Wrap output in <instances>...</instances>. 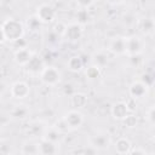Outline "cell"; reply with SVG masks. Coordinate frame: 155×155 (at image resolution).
I'll list each match as a JSON object with an SVG mask.
<instances>
[{
	"label": "cell",
	"mask_w": 155,
	"mask_h": 155,
	"mask_svg": "<svg viewBox=\"0 0 155 155\" xmlns=\"http://www.w3.org/2000/svg\"><path fill=\"white\" fill-rule=\"evenodd\" d=\"M0 154H1V155H8V154H10V145H5V144H4V140H1Z\"/></svg>",
	"instance_id": "cell-36"
},
{
	"label": "cell",
	"mask_w": 155,
	"mask_h": 155,
	"mask_svg": "<svg viewBox=\"0 0 155 155\" xmlns=\"http://www.w3.org/2000/svg\"><path fill=\"white\" fill-rule=\"evenodd\" d=\"M108 51L114 56H126V36L116 35L108 42Z\"/></svg>",
	"instance_id": "cell-8"
},
{
	"label": "cell",
	"mask_w": 155,
	"mask_h": 155,
	"mask_svg": "<svg viewBox=\"0 0 155 155\" xmlns=\"http://www.w3.org/2000/svg\"><path fill=\"white\" fill-rule=\"evenodd\" d=\"M67 68H68L70 71H73V73H79V71H81L82 68H84V61H82V58H81L80 56H78V54L71 56V57L68 59V62H67Z\"/></svg>",
	"instance_id": "cell-23"
},
{
	"label": "cell",
	"mask_w": 155,
	"mask_h": 155,
	"mask_svg": "<svg viewBox=\"0 0 155 155\" xmlns=\"http://www.w3.org/2000/svg\"><path fill=\"white\" fill-rule=\"evenodd\" d=\"M147 120L149 121L150 125L155 126V104L148 109V111H147Z\"/></svg>",
	"instance_id": "cell-33"
},
{
	"label": "cell",
	"mask_w": 155,
	"mask_h": 155,
	"mask_svg": "<svg viewBox=\"0 0 155 155\" xmlns=\"http://www.w3.org/2000/svg\"><path fill=\"white\" fill-rule=\"evenodd\" d=\"M84 36V25H81L78 22H73L67 24L65 33H64V39L68 40L69 42H78L82 39Z\"/></svg>",
	"instance_id": "cell-7"
},
{
	"label": "cell",
	"mask_w": 155,
	"mask_h": 155,
	"mask_svg": "<svg viewBox=\"0 0 155 155\" xmlns=\"http://www.w3.org/2000/svg\"><path fill=\"white\" fill-rule=\"evenodd\" d=\"M90 144L98 151L108 149L111 145V136L107 131H97L90 137Z\"/></svg>",
	"instance_id": "cell-4"
},
{
	"label": "cell",
	"mask_w": 155,
	"mask_h": 155,
	"mask_svg": "<svg viewBox=\"0 0 155 155\" xmlns=\"http://www.w3.org/2000/svg\"><path fill=\"white\" fill-rule=\"evenodd\" d=\"M101 75H102V69H101L99 67L94 65V64L90 65V67L86 68V70H85V76H86V79H88V80H91V81L97 80L98 78H101Z\"/></svg>",
	"instance_id": "cell-24"
},
{
	"label": "cell",
	"mask_w": 155,
	"mask_h": 155,
	"mask_svg": "<svg viewBox=\"0 0 155 155\" xmlns=\"http://www.w3.org/2000/svg\"><path fill=\"white\" fill-rule=\"evenodd\" d=\"M30 115V109L25 104H16L10 110V119L15 121H23Z\"/></svg>",
	"instance_id": "cell-14"
},
{
	"label": "cell",
	"mask_w": 155,
	"mask_h": 155,
	"mask_svg": "<svg viewBox=\"0 0 155 155\" xmlns=\"http://www.w3.org/2000/svg\"><path fill=\"white\" fill-rule=\"evenodd\" d=\"M70 104L74 109H81L87 104V96L82 92H74L70 94Z\"/></svg>",
	"instance_id": "cell-21"
},
{
	"label": "cell",
	"mask_w": 155,
	"mask_h": 155,
	"mask_svg": "<svg viewBox=\"0 0 155 155\" xmlns=\"http://www.w3.org/2000/svg\"><path fill=\"white\" fill-rule=\"evenodd\" d=\"M42 23L36 18V16L34 15L33 17H30V18H28V21H27V25H28V28L30 29V30H38L39 28H40V25H41Z\"/></svg>",
	"instance_id": "cell-31"
},
{
	"label": "cell",
	"mask_w": 155,
	"mask_h": 155,
	"mask_svg": "<svg viewBox=\"0 0 155 155\" xmlns=\"http://www.w3.org/2000/svg\"><path fill=\"white\" fill-rule=\"evenodd\" d=\"M151 140H153V143H154V144H155V134H154V136H153V138H151Z\"/></svg>",
	"instance_id": "cell-40"
},
{
	"label": "cell",
	"mask_w": 155,
	"mask_h": 155,
	"mask_svg": "<svg viewBox=\"0 0 155 155\" xmlns=\"http://www.w3.org/2000/svg\"><path fill=\"white\" fill-rule=\"evenodd\" d=\"M46 124L41 120H35L31 121L27 128V133L31 137V138H42V134L46 130Z\"/></svg>",
	"instance_id": "cell-17"
},
{
	"label": "cell",
	"mask_w": 155,
	"mask_h": 155,
	"mask_svg": "<svg viewBox=\"0 0 155 155\" xmlns=\"http://www.w3.org/2000/svg\"><path fill=\"white\" fill-rule=\"evenodd\" d=\"M76 1V5L79 6V8H90L94 5L96 0H75Z\"/></svg>",
	"instance_id": "cell-32"
},
{
	"label": "cell",
	"mask_w": 155,
	"mask_h": 155,
	"mask_svg": "<svg viewBox=\"0 0 155 155\" xmlns=\"http://www.w3.org/2000/svg\"><path fill=\"white\" fill-rule=\"evenodd\" d=\"M107 2L109 5H111V6H119L120 4L124 2V0H107Z\"/></svg>",
	"instance_id": "cell-38"
},
{
	"label": "cell",
	"mask_w": 155,
	"mask_h": 155,
	"mask_svg": "<svg viewBox=\"0 0 155 155\" xmlns=\"http://www.w3.org/2000/svg\"><path fill=\"white\" fill-rule=\"evenodd\" d=\"M35 16L42 24H48L54 22L57 17V11L51 4H41L36 7Z\"/></svg>",
	"instance_id": "cell-3"
},
{
	"label": "cell",
	"mask_w": 155,
	"mask_h": 155,
	"mask_svg": "<svg viewBox=\"0 0 155 155\" xmlns=\"http://www.w3.org/2000/svg\"><path fill=\"white\" fill-rule=\"evenodd\" d=\"M122 122H124V125H125L127 128H134V127L138 125V117H137L134 114L130 113V114L122 120Z\"/></svg>",
	"instance_id": "cell-26"
},
{
	"label": "cell",
	"mask_w": 155,
	"mask_h": 155,
	"mask_svg": "<svg viewBox=\"0 0 155 155\" xmlns=\"http://www.w3.org/2000/svg\"><path fill=\"white\" fill-rule=\"evenodd\" d=\"M13 44V46L16 47V48H23V47H27V41L22 38V39H19V40H17V41H15V42H12Z\"/></svg>",
	"instance_id": "cell-35"
},
{
	"label": "cell",
	"mask_w": 155,
	"mask_h": 155,
	"mask_svg": "<svg viewBox=\"0 0 155 155\" xmlns=\"http://www.w3.org/2000/svg\"><path fill=\"white\" fill-rule=\"evenodd\" d=\"M71 153H73V154H85V155H88V154H97L98 150H97L94 147H92V145L90 144V145L82 147V148H80V149H75V150H73Z\"/></svg>",
	"instance_id": "cell-29"
},
{
	"label": "cell",
	"mask_w": 155,
	"mask_h": 155,
	"mask_svg": "<svg viewBox=\"0 0 155 155\" xmlns=\"http://www.w3.org/2000/svg\"><path fill=\"white\" fill-rule=\"evenodd\" d=\"M114 148H115V151L120 155H124V154H130L131 151V148H132V144L130 142V139L125 138V137H121L119 138L115 144H114Z\"/></svg>",
	"instance_id": "cell-22"
},
{
	"label": "cell",
	"mask_w": 155,
	"mask_h": 155,
	"mask_svg": "<svg viewBox=\"0 0 155 155\" xmlns=\"http://www.w3.org/2000/svg\"><path fill=\"white\" fill-rule=\"evenodd\" d=\"M61 133H63V134H65V133H68L69 131H70V128H69V126H68V124L65 122V120H64V117H61L59 120H57L56 122H54V125H53Z\"/></svg>",
	"instance_id": "cell-28"
},
{
	"label": "cell",
	"mask_w": 155,
	"mask_h": 155,
	"mask_svg": "<svg viewBox=\"0 0 155 155\" xmlns=\"http://www.w3.org/2000/svg\"><path fill=\"white\" fill-rule=\"evenodd\" d=\"M134 0H124V2H133Z\"/></svg>",
	"instance_id": "cell-39"
},
{
	"label": "cell",
	"mask_w": 155,
	"mask_h": 155,
	"mask_svg": "<svg viewBox=\"0 0 155 155\" xmlns=\"http://www.w3.org/2000/svg\"><path fill=\"white\" fill-rule=\"evenodd\" d=\"M21 154H23V155H39V140L35 142L34 138L25 140L21 148Z\"/></svg>",
	"instance_id": "cell-19"
},
{
	"label": "cell",
	"mask_w": 155,
	"mask_h": 155,
	"mask_svg": "<svg viewBox=\"0 0 155 155\" xmlns=\"http://www.w3.org/2000/svg\"><path fill=\"white\" fill-rule=\"evenodd\" d=\"M149 86L145 85L142 80L133 81L128 87V93L132 99H142L148 94Z\"/></svg>",
	"instance_id": "cell-11"
},
{
	"label": "cell",
	"mask_w": 155,
	"mask_h": 155,
	"mask_svg": "<svg viewBox=\"0 0 155 155\" xmlns=\"http://www.w3.org/2000/svg\"><path fill=\"white\" fill-rule=\"evenodd\" d=\"M45 67H46V64H45L44 58L41 56L34 53V56L31 57V59L24 68H25V71L30 75H40Z\"/></svg>",
	"instance_id": "cell-12"
},
{
	"label": "cell",
	"mask_w": 155,
	"mask_h": 155,
	"mask_svg": "<svg viewBox=\"0 0 155 155\" xmlns=\"http://www.w3.org/2000/svg\"><path fill=\"white\" fill-rule=\"evenodd\" d=\"M65 122L68 124L70 131H75L78 128H80L82 125H84V121H85V117H84V114L79 110V109H71V110H68L64 115H63Z\"/></svg>",
	"instance_id": "cell-6"
},
{
	"label": "cell",
	"mask_w": 155,
	"mask_h": 155,
	"mask_svg": "<svg viewBox=\"0 0 155 155\" xmlns=\"http://www.w3.org/2000/svg\"><path fill=\"white\" fill-rule=\"evenodd\" d=\"M130 58V64L132 68H139L143 65L144 61H143V57L142 54H134V56H128Z\"/></svg>",
	"instance_id": "cell-30"
},
{
	"label": "cell",
	"mask_w": 155,
	"mask_h": 155,
	"mask_svg": "<svg viewBox=\"0 0 155 155\" xmlns=\"http://www.w3.org/2000/svg\"><path fill=\"white\" fill-rule=\"evenodd\" d=\"M137 27L140 33L144 35H153L155 33V18L153 17H142L137 22Z\"/></svg>",
	"instance_id": "cell-16"
},
{
	"label": "cell",
	"mask_w": 155,
	"mask_h": 155,
	"mask_svg": "<svg viewBox=\"0 0 155 155\" xmlns=\"http://www.w3.org/2000/svg\"><path fill=\"white\" fill-rule=\"evenodd\" d=\"M75 18H76V22L80 23L81 25H86L90 21V13H88V10L87 8H79L76 15H75Z\"/></svg>",
	"instance_id": "cell-25"
},
{
	"label": "cell",
	"mask_w": 155,
	"mask_h": 155,
	"mask_svg": "<svg viewBox=\"0 0 155 155\" xmlns=\"http://www.w3.org/2000/svg\"><path fill=\"white\" fill-rule=\"evenodd\" d=\"M59 153V144L50 142L47 139H39V154L40 155H54Z\"/></svg>",
	"instance_id": "cell-15"
},
{
	"label": "cell",
	"mask_w": 155,
	"mask_h": 155,
	"mask_svg": "<svg viewBox=\"0 0 155 155\" xmlns=\"http://www.w3.org/2000/svg\"><path fill=\"white\" fill-rule=\"evenodd\" d=\"M130 154H142L143 155V154H147V150L140 147H132Z\"/></svg>",
	"instance_id": "cell-37"
},
{
	"label": "cell",
	"mask_w": 155,
	"mask_h": 155,
	"mask_svg": "<svg viewBox=\"0 0 155 155\" xmlns=\"http://www.w3.org/2000/svg\"><path fill=\"white\" fill-rule=\"evenodd\" d=\"M62 137H63V133H61L54 126H47L44 134H42V138L44 139H47L50 142H53V143H57L59 144L61 140H62Z\"/></svg>",
	"instance_id": "cell-18"
},
{
	"label": "cell",
	"mask_w": 155,
	"mask_h": 155,
	"mask_svg": "<svg viewBox=\"0 0 155 155\" xmlns=\"http://www.w3.org/2000/svg\"><path fill=\"white\" fill-rule=\"evenodd\" d=\"M130 113H131V109H130L127 102L119 101V102H115L111 104L110 114H111L113 119H115L117 121H122Z\"/></svg>",
	"instance_id": "cell-10"
},
{
	"label": "cell",
	"mask_w": 155,
	"mask_h": 155,
	"mask_svg": "<svg viewBox=\"0 0 155 155\" xmlns=\"http://www.w3.org/2000/svg\"><path fill=\"white\" fill-rule=\"evenodd\" d=\"M145 48V42L142 38L137 35L126 36V56L142 54Z\"/></svg>",
	"instance_id": "cell-5"
},
{
	"label": "cell",
	"mask_w": 155,
	"mask_h": 155,
	"mask_svg": "<svg viewBox=\"0 0 155 155\" xmlns=\"http://www.w3.org/2000/svg\"><path fill=\"white\" fill-rule=\"evenodd\" d=\"M65 28H67V24H64L63 22H57V23H54V25H53V28H52V31H53V34L57 36V38H63L64 36V33H65Z\"/></svg>",
	"instance_id": "cell-27"
},
{
	"label": "cell",
	"mask_w": 155,
	"mask_h": 155,
	"mask_svg": "<svg viewBox=\"0 0 155 155\" xmlns=\"http://www.w3.org/2000/svg\"><path fill=\"white\" fill-rule=\"evenodd\" d=\"M140 80H142L145 85H148L149 87L154 84V78H153L150 74H143V75H142V78H140Z\"/></svg>",
	"instance_id": "cell-34"
},
{
	"label": "cell",
	"mask_w": 155,
	"mask_h": 155,
	"mask_svg": "<svg viewBox=\"0 0 155 155\" xmlns=\"http://www.w3.org/2000/svg\"><path fill=\"white\" fill-rule=\"evenodd\" d=\"M1 44L5 42H15L24 36L25 28L22 22L15 18H7L2 22L1 28Z\"/></svg>",
	"instance_id": "cell-1"
},
{
	"label": "cell",
	"mask_w": 155,
	"mask_h": 155,
	"mask_svg": "<svg viewBox=\"0 0 155 155\" xmlns=\"http://www.w3.org/2000/svg\"><path fill=\"white\" fill-rule=\"evenodd\" d=\"M91 58H92V64L99 67L101 69L105 68L109 64V56L104 51H97V52H94Z\"/></svg>",
	"instance_id": "cell-20"
},
{
	"label": "cell",
	"mask_w": 155,
	"mask_h": 155,
	"mask_svg": "<svg viewBox=\"0 0 155 155\" xmlns=\"http://www.w3.org/2000/svg\"><path fill=\"white\" fill-rule=\"evenodd\" d=\"M40 78V81L47 86V87H54L57 86L59 82H61V79H62V75H61V71L53 67V65H46L44 68V70L41 71V74L39 75Z\"/></svg>",
	"instance_id": "cell-2"
},
{
	"label": "cell",
	"mask_w": 155,
	"mask_h": 155,
	"mask_svg": "<svg viewBox=\"0 0 155 155\" xmlns=\"http://www.w3.org/2000/svg\"><path fill=\"white\" fill-rule=\"evenodd\" d=\"M34 56V52H31L28 47H23V48H17L13 53V61L19 67H25L29 61L31 59V57Z\"/></svg>",
	"instance_id": "cell-13"
},
{
	"label": "cell",
	"mask_w": 155,
	"mask_h": 155,
	"mask_svg": "<svg viewBox=\"0 0 155 155\" xmlns=\"http://www.w3.org/2000/svg\"><path fill=\"white\" fill-rule=\"evenodd\" d=\"M10 93L13 98L16 99H24L29 96L30 93V87L29 85L25 82V81H22V80H18V81H15L11 87H10Z\"/></svg>",
	"instance_id": "cell-9"
}]
</instances>
